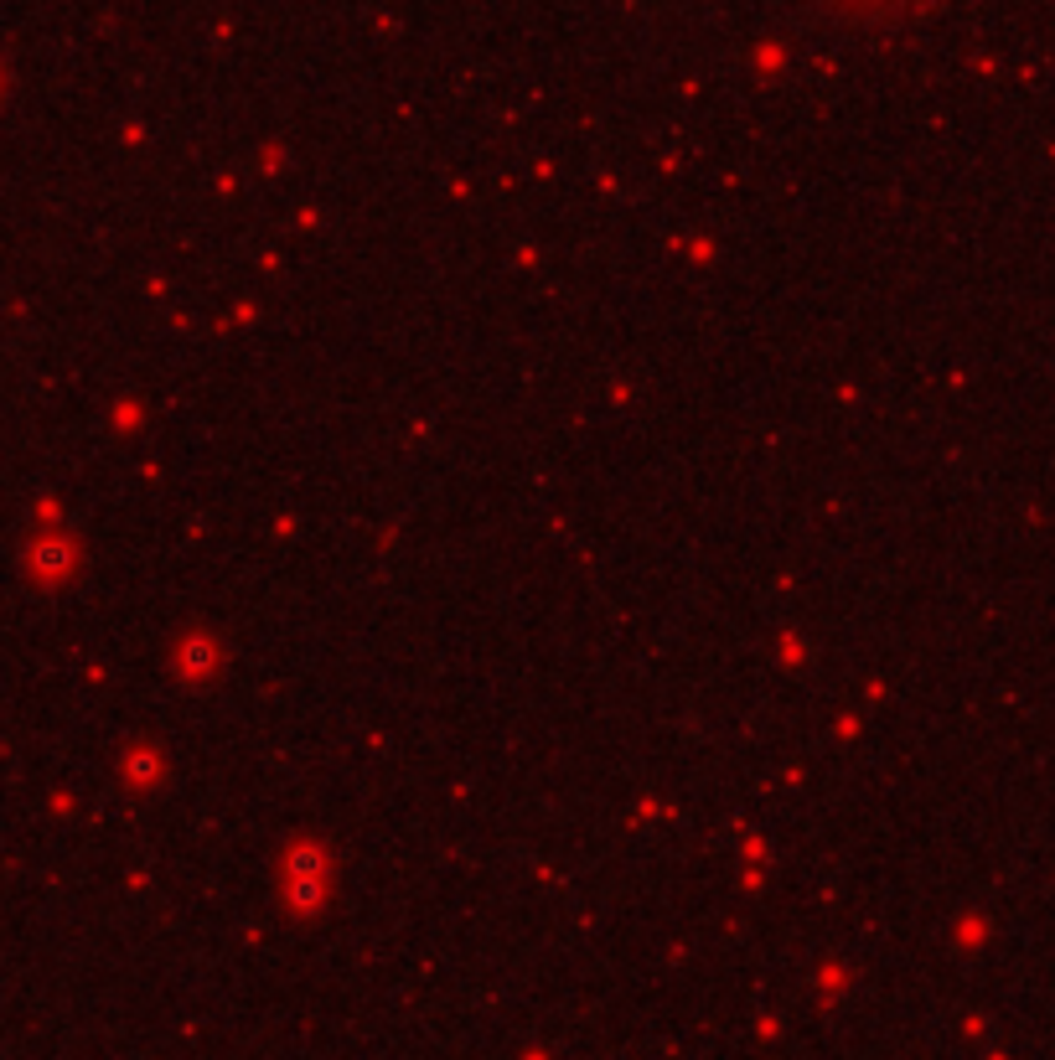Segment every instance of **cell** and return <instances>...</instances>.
<instances>
[{"label":"cell","instance_id":"1","mask_svg":"<svg viewBox=\"0 0 1055 1060\" xmlns=\"http://www.w3.org/2000/svg\"><path fill=\"white\" fill-rule=\"evenodd\" d=\"M952 0H792V11L833 42H890L906 37Z\"/></svg>","mask_w":1055,"mask_h":1060}]
</instances>
